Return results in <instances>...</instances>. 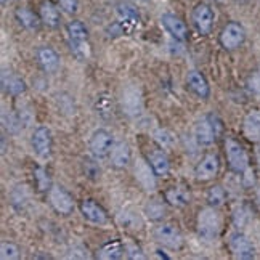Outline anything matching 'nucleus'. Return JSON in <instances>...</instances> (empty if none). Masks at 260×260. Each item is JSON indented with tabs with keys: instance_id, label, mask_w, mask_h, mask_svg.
<instances>
[{
	"instance_id": "obj_7",
	"label": "nucleus",
	"mask_w": 260,
	"mask_h": 260,
	"mask_svg": "<svg viewBox=\"0 0 260 260\" xmlns=\"http://www.w3.org/2000/svg\"><path fill=\"white\" fill-rule=\"evenodd\" d=\"M31 143H32V149L34 153L42 157V159H48L52 156V148H53V138H52V130L45 125H41L34 130L32 138H31Z\"/></svg>"
},
{
	"instance_id": "obj_33",
	"label": "nucleus",
	"mask_w": 260,
	"mask_h": 260,
	"mask_svg": "<svg viewBox=\"0 0 260 260\" xmlns=\"http://www.w3.org/2000/svg\"><path fill=\"white\" fill-rule=\"evenodd\" d=\"M69 48L76 58L79 59H87L90 56V44L88 41H81V42H69Z\"/></svg>"
},
{
	"instance_id": "obj_23",
	"label": "nucleus",
	"mask_w": 260,
	"mask_h": 260,
	"mask_svg": "<svg viewBox=\"0 0 260 260\" xmlns=\"http://www.w3.org/2000/svg\"><path fill=\"white\" fill-rule=\"evenodd\" d=\"M125 252V246L122 241L114 239V241H108L98 249L96 257L102 260H119Z\"/></svg>"
},
{
	"instance_id": "obj_13",
	"label": "nucleus",
	"mask_w": 260,
	"mask_h": 260,
	"mask_svg": "<svg viewBox=\"0 0 260 260\" xmlns=\"http://www.w3.org/2000/svg\"><path fill=\"white\" fill-rule=\"evenodd\" d=\"M36 58L39 66L42 68V71L53 74L59 69V64H61V59H59V55L56 53V50L48 47V45H42L36 50Z\"/></svg>"
},
{
	"instance_id": "obj_1",
	"label": "nucleus",
	"mask_w": 260,
	"mask_h": 260,
	"mask_svg": "<svg viewBox=\"0 0 260 260\" xmlns=\"http://www.w3.org/2000/svg\"><path fill=\"white\" fill-rule=\"evenodd\" d=\"M196 226L198 235L203 241H214L220 233V226H222V220H220V215L217 214L215 207L209 206L203 209V211H199Z\"/></svg>"
},
{
	"instance_id": "obj_25",
	"label": "nucleus",
	"mask_w": 260,
	"mask_h": 260,
	"mask_svg": "<svg viewBox=\"0 0 260 260\" xmlns=\"http://www.w3.org/2000/svg\"><path fill=\"white\" fill-rule=\"evenodd\" d=\"M15 16L18 19V23L21 24L24 29H27V31H37V29L41 27V23H42L41 15L37 16L32 12V10H29V8H18Z\"/></svg>"
},
{
	"instance_id": "obj_43",
	"label": "nucleus",
	"mask_w": 260,
	"mask_h": 260,
	"mask_svg": "<svg viewBox=\"0 0 260 260\" xmlns=\"http://www.w3.org/2000/svg\"><path fill=\"white\" fill-rule=\"evenodd\" d=\"M137 2H148V0H137Z\"/></svg>"
},
{
	"instance_id": "obj_35",
	"label": "nucleus",
	"mask_w": 260,
	"mask_h": 260,
	"mask_svg": "<svg viewBox=\"0 0 260 260\" xmlns=\"http://www.w3.org/2000/svg\"><path fill=\"white\" fill-rule=\"evenodd\" d=\"M0 257H2V260H15L19 257V249L16 244L13 243H8V241H2V244H0Z\"/></svg>"
},
{
	"instance_id": "obj_24",
	"label": "nucleus",
	"mask_w": 260,
	"mask_h": 260,
	"mask_svg": "<svg viewBox=\"0 0 260 260\" xmlns=\"http://www.w3.org/2000/svg\"><path fill=\"white\" fill-rule=\"evenodd\" d=\"M41 19L42 23L47 24L48 27H58L59 23H61V16H59V10L58 7L50 2V0H45L41 5Z\"/></svg>"
},
{
	"instance_id": "obj_19",
	"label": "nucleus",
	"mask_w": 260,
	"mask_h": 260,
	"mask_svg": "<svg viewBox=\"0 0 260 260\" xmlns=\"http://www.w3.org/2000/svg\"><path fill=\"white\" fill-rule=\"evenodd\" d=\"M116 15L119 18V21H121L124 24V27L127 29V32L132 31L140 21L138 10L130 4H117L116 5Z\"/></svg>"
},
{
	"instance_id": "obj_12",
	"label": "nucleus",
	"mask_w": 260,
	"mask_h": 260,
	"mask_svg": "<svg viewBox=\"0 0 260 260\" xmlns=\"http://www.w3.org/2000/svg\"><path fill=\"white\" fill-rule=\"evenodd\" d=\"M218 169H220L218 156L214 153H209L194 167V177L199 182H209V180H212L218 174Z\"/></svg>"
},
{
	"instance_id": "obj_32",
	"label": "nucleus",
	"mask_w": 260,
	"mask_h": 260,
	"mask_svg": "<svg viewBox=\"0 0 260 260\" xmlns=\"http://www.w3.org/2000/svg\"><path fill=\"white\" fill-rule=\"evenodd\" d=\"M206 199H207V204L211 207H220L226 199V193L225 189L220 186V185H215L212 188H209V191L206 194Z\"/></svg>"
},
{
	"instance_id": "obj_11",
	"label": "nucleus",
	"mask_w": 260,
	"mask_h": 260,
	"mask_svg": "<svg viewBox=\"0 0 260 260\" xmlns=\"http://www.w3.org/2000/svg\"><path fill=\"white\" fill-rule=\"evenodd\" d=\"M244 37H246L244 27L239 23L232 21L220 32V44H222L225 50H235L244 42Z\"/></svg>"
},
{
	"instance_id": "obj_29",
	"label": "nucleus",
	"mask_w": 260,
	"mask_h": 260,
	"mask_svg": "<svg viewBox=\"0 0 260 260\" xmlns=\"http://www.w3.org/2000/svg\"><path fill=\"white\" fill-rule=\"evenodd\" d=\"M2 84H4V88H5V92H8L10 95H13V96H19L21 93L26 92V82L23 81L21 77H18V76H7L4 74L2 77Z\"/></svg>"
},
{
	"instance_id": "obj_18",
	"label": "nucleus",
	"mask_w": 260,
	"mask_h": 260,
	"mask_svg": "<svg viewBox=\"0 0 260 260\" xmlns=\"http://www.w3.org/2000/svg\"><path fill=\"white\" fill-rule=\"evenodd\" d=\"M109 161L114 169H125L132 162V151H130V146L125 142H119L114 143L111 154H109Z\"/></svg>"
},
{
	"instance_id": "obj_9",
	"label": "nucleus",
	"mask_w": 260,
	"mask_h": 260,
	"mask_svg": "<svg viewBox=\"0 0 260 260\" xmlns=\"http://www.w3.org/2000/svg\"><path fill=\"white\" fill-rule=\"evenodd\" d=\"M191 18H193V24L198 29L199 34H201V36L211 34L215 15H214V10L207 4H198L194 7V10H193Z\"/></svg>"
},
{
	"instance_id": "obj_10",
	"label": "nucleus",
	"mask_w": 260,
	"mask_h": 260,
	"mask_svg": "<svg viewBox=\"0 0 260 260\" xmlns=\"http://www.w3.org/2000/svg\"><path fill=\"white\" fill-rule=\"evenodd\" d=\"M228 247L236 258H241V260L254 258V255H255V249L251 243V239H249L244 233H239V232L230 236Z\"/></svg>"
},
{
	"instance_id": "obj_42",
	"label": "nucleus",
	"mask_w": 260,
	"mask_h": 260,
	"mask_svg": "<svg viewBox=\"0 0 260 260\" xmlns=\"http://www.w3.org/2000/svg\"><path fill=\"white\" fill-rule=\"evenodd\" d=\"M257 198H258V203H260V189H258V193H257Z\"/></svg>"
},
{
	"instance_id": "obj_34",
	"label": "nucleus",
	"mask_w": 260,
	"mask_h": 260,
	"mask_svg": "<svg viewBox=\"0 0 260 260\" xmlns=\"http://www.w3.org/2000/svg\"><path fill=\"white\" fill-rule=\"evenodd\" d=\"M96 159V157H95ZM92 157H85L84 159V172L90 180H96L100 178V174H102V169H100V164Z\"/></svg>"
},
{
	"instance_id": "obj_40",
	"label": "nucleus",
	"mask_w": 260,
	"mask_h": 260,
	"mask_svg": "<svg viewBox=\"0 0 260 260\" xmlns=\"http://www.w3.org/2000/svg\"><path fill=\"white\" fill-rule=\"evenodd\" d=\"M247 87H249V90H251V92L260 93V68L255 69V71L251 76H249V79H247Z\"/></svg>"
},
{
	"instance_id": "obj_5",
	"label": "nucleus",
	"mask_w": 260,
	"mask_h": 260,
	"mask_svg": "<svg viewBox=\"0 0 260 260\" xmlns=\"http://www.w3.org/2000/svg\"><path fill=\"white\" fill-rule=\"evenodd\" d=\"M215 116H207L203 117L201 121H198L194 125V140L198 145L201 146H211L218 134L220 125L215 122Z\"/></svg>"
},
{
	"instance_id": "obj_28",
	"label": "nucleus",
	"mask_w": 260,
	"mask_h": 260,
	"mask_svg": "<svg viewBox=\"0 0 260 260\" xmlns=\"http://www.w3.org/2000/svg\"><path fill=\"white\" fill-rule=\"evenodd\" d=\"M66 32L69 42H81V41H88V29L82 21H71L66 26Z\"/></svg>"
},
{
	"instance_id": "obj_15",
	"label": "nucleus",
	"mask_w": 260,
	"mask_h": 260,
	"mask_svg": "<svg viewBox=\"0 0 260 260\" xmlns=\"http://www.w3.org/2000/svg\"><path fill=\"white\" fill-rule=\"evenodd\" d=\"M81 214L87 222L93 225H105L108 222L106 211L93 199H84L81 203Z\"/></svg>"
},
{
	"instance_id": "obj_41",
	"label": "nucleus",
	"mask_w": 260,
	"mask_h": 260,
	"mask_svg": "<svg viewBox=\"0 0 260 260\" xmlns=\"http://www.w3.org/2000/svg\"><path fill=\"white\" fill-rule=\"evenodd\" d=\"M247 217V214H246V211L241 207V209H238L236 211V214H235V223L238 225V226H243L244 225V218Z\"/></svg>"
},
{
	"instance_id": "obj_21",
	"label": "nucleus",
	"mask_w": 260,
	"mask_h": 260,
	"mask_svg": "<svg viewBox=\"0 0 260 260\" xmlns=\"http://www.w3.org/2000/svg\"><path fill=\"white\" fill-rule=\"evenodd\" d=\"M146 161L153 167V171L157 177H166L169 174V171H171V162H169V157L166 156L161 146L153 149V151L149 153Z\"/></svg>"
},
{
	"instance_id": "obj_27",
	"label": "nucleus",
	"mask_w": 260,
	"mask_h": 260,
	"mask_svg": "<svg viewBox=\"0 0 260 260\" xmlns=\"http://www.w3.org/2000/svg\"><path fill=\"white\" fill-rule=\"evenodd\" d=\"M95 111L100 117L103 119H109L113 116V111H114V106H113V96L103 92L100 93L95 100Z\"/></svg>"
},
{
	"instance_id": "obj_16",
	"label": "nucleus",
	"mask_w": 260,
	"mask_h": 260,
	"mask_svg": "<svg viewBox=\"0 0 260 260\" xmlns=\"http://www.w3.org/2000/svg\"><path fill=\"white\" fill-rule=\"evenodd\" d=\"M161 23L166 27V31L171 34L175 41L185 42L188 39V27L186 24L174 13H164L161 16Z\"/></svg>"
},
{
	"instance_id": "obj_38",
	"label": "nucleus",
	"mask_w": 260,
	"mask_h": 260,
	"mask_svg": "<svg viewBox=\"0 0 260 260\" xmlns=\"http://www.w3.org/2000/svg\"><path fill=\"white\" fill-rule=\"evenodd\" d=\"M125 246V252H127V257L128 258H132V260H143V258H146V255L143 254V251H142V247H140L138 244H135V243H127V244H124Z\"/></svg>"
},
{
	"instance_id": "obj_3",
	"label": "nucleus",
	"mask_w": 260,
	"mask_h": 260,
	"mask_svg": "<svg viewBox=\"0 0 260 260\" xmlns=\"http://www.w3.org/2000/svg\"><path fill=\"white\" fill-rule=\"evenodd\" d=\"M113 146H114V138L105 128L95 130L88 140V149H90V153H92V156L96 159L108 157L111 154Z\"/></svg>"
},
{
	"instance_id": "obj_8",
	"label": "nucleus",
	"mask_w": 260,
	"mask_h": 260,
	"mask_svg": "<svg viewBox=\"0 0 260 260\" xmlns=\"http://www.w3.org/2000/svg\"><path fill=\"white\" fill-rule=\"evenodd\" d=\"M154 238L159 244L171 249H180L183 246V235L180 233V230L174 225L161 223L154 228Z\"/></svg>"
},
{
	"instance_id": "obj_4",
	"label": "nucleus",
	"mask_w": 260,
	"mask_h": 260,
	"mask_svg": "<svg viewBox=\"0 0 260 260\" xmlns=\"http://www.w3.org/2000/svg\"><path fill=\"white\" fill-rule=\"evenodd\" d=\"M122 111L128 117H137L143 111V95L138 85L130 84L122 90Z\"/></svg>"
},
{
	"instance_id": "obj_22",
	"label": "nucleus",
	"mask_w": 260,
	"mask_h": 260,
	"mask_svg": "<svg viewBox=\"0 0 260 260\" xmlns=\"http://www.w3.org/2000/svg\"><path fill=\"white\" fill-rule=\"evenodd\" d=\"M243 130L247 140L251 142H260V111L258 109H252L251 113H247L243 122Z\"/></svg>"
},
{
	"instance_id": "obj_14",
	"label": "nucleus",
	"mask_w": 260,
	"mask_h": 260,
	"mask_svg": "<svg viewBox=\"0 0 260 260\" xmlns=\"http://www.w3.org/2000/svg\"><path fill=\"white\" fill-rule=\"evenodd\" d=\"M156 174L153 171V167L149 166L148 161L145 159H138L135 162V178L137 182L142 185L143 189L146 191H154L156 189Z\"/></svg>"
},
{
	"instance_id": "obj_36",
	"label": "nucleus",
	"mask_w": 260,
	"mask_h": 260,
	"mask_svg": "<svg viewBox=\"0 0 260 260\" xmlns=\"http://www.w3.org/2000/svg\"><path fill=\"white\" fill-rule=\"evenodd\" d=\"M2 122H4V127L8 130L10 134H18L19 128H21V121L16 119L12 113H4L2 114Z\"/></svg>"
},
{
	"instance_id": "obj_26",
	"label": "nucleus",
	"mask_w": 260,
	"mask_h": 260,
	"mask_svg": "<svg viewBox=\"0 0 260 260\" xmlns=\"http://www.w3.org/2000/svg\"><path fill=\"white\" fill-rule=\"evenodd\" d=\"M117 222L125 230H140L143 226L142 218H140V215L135 211H132V209H124V211L119 212Z\"/></svg>"
},
{
	"instance_id": "obj_17",
	"label": "nucleus",
	"mask_w": 260,
	"mask_h": 260,
	"mask_svg": "<svg viewBox=\"0 0 260 260\" xmlns=\"http://www.w3.org/2000/svg\"><path fill=\"white\" fill-rule=\"evenodd\" d=\"M186 85L196 96L203 100H207L209 95H211V87H209L207 79L199 71H196V69H191L186 74Z\"/></svg>"
},
{
	"instance_id": "obj_39",
	"label": "nucleus",
	"mask_w": 260,
	"mask_h": 260,
	"mask_svg": "<svg viewBox=\"0 0 260 260\" xmlns=\"http://www.w3.org/2000/svg\"><path fill=\"white\" fill-rule=\"evenodd\" d=\"M59 8L68 15H76L79 8V0H58Z\"/></svg>"
},
{
	"instance_id": "obj_30",
	"label": "nucleus",
	"mask_w": 260,
	"mask_h": 260,
	"mask_svg": "<svg viewBox=\"0 0 260 260\" xmlns=\"http://www.w3.org/2000/svg\"><path fill=\"white\" fill-rule=\"evenodd\" d=\"M166 204L162 201H159V199H151V201H148L146 206H145V215L153 220V222H161V220L166 217Z\"/></svg>"
},
{
	"instance_id": "obj_31",
	"label": "nucleus",
	"mask_w": 260,
	"mask_h": 260,
	"mask_svg": "<svg viewBox=\"0 0 260 260\" xmlns=\"http://www.w3.org/2000/svg\"><path fill=\"white\" fill-rule=\"evenodd\" d=\"M34 180H36V186L41 193H47L52 188V180H50L48 172L44 167H36L34 169Z\"/></svg>"
},
{
	"instance_id": "obj_37",
	"label": "nucleus",
	"mask_w": 260,
	"mask_h": 260,
	"mask_svg": "<svg viewBox=\"0 0 260 260\" xmlns=\"http://www.w3.org/2000/svg\"><path fill=\"white\" fill-rule=\"evenodd\" d=\"M154 138H156V142L159 143V146L161 148H166V146H171L174 143V137L171 132H167V130H162V128H159L157 132L154 134Z\"/></svg>"
},
{
	"instance_id": "obj_2",
	"label": "nucleus",
	"mask_w": 260,
	"mask_h": 260,
	"mask_svg": "<svg viewBox=\"0 0 260 260\" xmlns=\"http://www.w3.org/2000/svg\"><path fill=\"white\" fill-rule=\"evenodd\" d=\"M225 156L228 161L230 171L235 174H246L249 169V157L246 149L239 145L236 140L226 138L225 140Z\"/></svg>"
},
{
	"instance_id": "obj_20",
	"label": "nucleus",
	"mask_w": 260,
	"mask_h": 260,
	"mask_svg": "<svg viewBox=\"0 0 260 260\" xmlns=\"http://www.w3.org/2000/svg\"><path fill=\"white\" fill-rule=\"evenodd\" d=\"M164 199L174 207H185L191 201V193L185 186H171L164 191Z\"/></svg>"
},
{
	"instance_id": "obj_6",
	"label": "nucleus",
	"mask_w": 260,
	"mask_h": 260,
	"mask_svg": "<svg viewBox=\"0 0 260 260\" xmlns=\"http://www.w3.org/2000/svg\"><path fill=\"white\" fill-rule=\"evenodd\" d=\"M48 201L58 214L68 215L74 211V199L63 186L53 185L48 191Z\"/></svg>"
}]
</instances>
